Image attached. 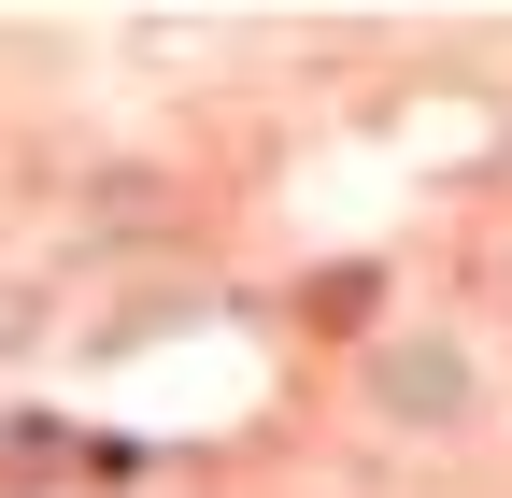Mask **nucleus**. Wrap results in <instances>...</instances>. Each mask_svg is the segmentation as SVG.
<instances>
[]
</instances>
